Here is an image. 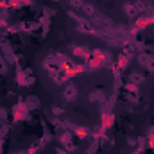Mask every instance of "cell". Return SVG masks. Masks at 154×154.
Returning <instances> with one entry per match:
<instances>
[{
	"mask_svg": "<svg viewBox=\"0 0 154 154\" xmlns=\"http://www.w3.org/2000/svg\"><path fill=\"white\" fill-rule=\"evenodd\" d=\"M75 97H77V88L74 84H68V86L65 88V91H63V99L70 102V100H74Z\"/></svg>",
	"mask_w": 154,
	"mask_h": 154,
	"instance_id": "obj_1",
	"label": "cell"
},
{
	"mask_svg": "<svg viewBox=\"0 0 154 154\" xmlns=\"http://www.w3.org/2000/svg\"><path fill=\"white\" fill-rule=\"evenodd\" d=\"M129 81H131V82H136V84H138V82H142V81H143V75H142L140 72H133V74L129 75Z\"/></svg>",
	"mask_w": 154,
	"mask_h": 154,
	"instance_id": "obj_2",
	"label": "cell"
},
{
	"mask_svg": "<svg viewBox=\"0 0 154 154\" xmlns=\"http://www.w3.org/2000/svg\"><path fill=\"white\" fill-rule=\"evenodd\" d=\"M27 104H29L27 108H31V109H32V108H38V106H39V100L36 99V97H29V99H27Z\"/></svg>",
	"mask_w": 154,
	"mask_h": 154,
	"instance_id": "obj_3",
	"label": "cell"
},
{
	"mask_svg": "<svg viewBox=\"0 0 154 154\" xmlns=\"http://www.w3.org/2000/svg\"><path fill=\"white\" fill-rule=\"evenodd\" d=\"M70 5L79 9V7H82V5H84V2H82V0H70Z\"/></svg>",
	"mask_w": 154,
	"mask_h": 154,
	"instance_id": "obj_4",
	"label": "cell"
},
{
	"mask_svg": "<svg viewBox=\"0 0 154 154\" xmlns=\"http://www.w3.org/2000/svg\"><path fill=\"white\" fill-rule=\"evenodd\" d=\"M134 154H140V152H134Z\"/></svg>",
	"mask_w": 154,
	"mask_h": 154,
	"instance_id": "obj_5",
	"label": "cell"
}]
</instances>
